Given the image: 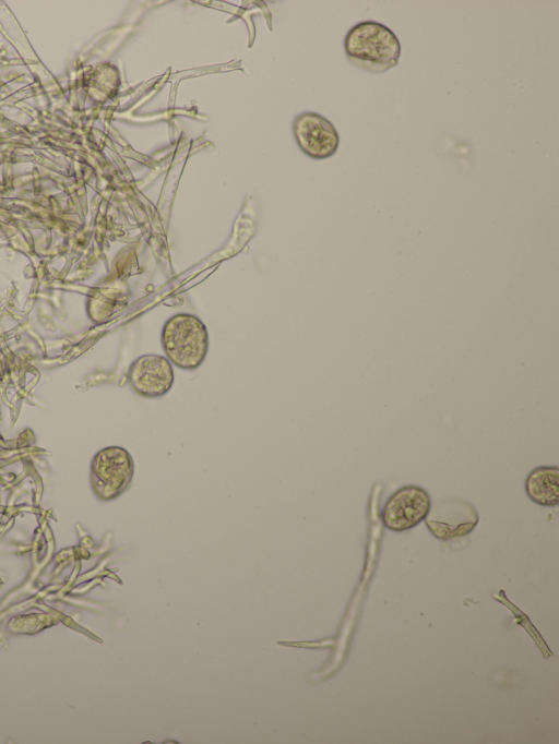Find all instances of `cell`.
Here are the masks:
<instances>
[{"label": "cell", "mask_w": 559, "mask_h": 744, "mask_svg": "<svg viewBox=\"0 0 559 744\" xmlns=\"http://www.w3.org/2000/svg\"><path fill=\"white\" fill-rule=\"evenodd\" d=\"M344 50L354 67L379 74L397 65L402 49L399 38L388 26L362 21L347 32Z\"/></svg>", "instance_id": "6da1fadb"}, {"label": "cell", "mask_w": 559, "mask_h": 744, "mask_svg": "<svg viewBox=\"0 0 559 744\" xmlns=\"http://www.w3.org/2000/svg\"><path fill=\"white\" fill-rule=\"evenodd\" d=\"M1 585H2V581H1V579H0V587H1Z\"/></svg>", "instance_id": "30bf717a"}, {"label": "cell", "mask_w": 559, "mask_h": 744, "mask_svg": "<svg viewBox=\"0 0 559 744\" xmlns=\"http://www.w3.org/2000/svg\"><path fill=\"white\" fill-rule=\"evenodd\" d=\"M525 491L530 500L542 506H557L559 503V468L539 466L533 469L525 480Z\"/></svg>", "instance_id": "ba28073f"}, {"label": "cell", "mask_w": 559, "mask_h": 744, "mask_svg": "<svg viewBox=\"0 0 559 744\" xmlns=\"http://www.w3.org/2000/svg\"><path fill=\"white\" fill-rule=\"evenodd\" d=\"M160 343L171 364L191 371L198 369L206 358L209 333L198 316L177 313L164 323Z\"/></svg>", "instance_id": "7a4b0ae2"}, {"label": "cell", "mask_w": 559, "mask_h": 744, "mask_svg": "<svg viewBox=\"0 0 559 744\" xmlns=\"http://www.w3.org/2000/svg\"><path fill=\"white\" fill-rule=\"evenodd\" d=\"M128 381L133 392L142 397H162L174 385L175 374L173 364L166 357L160 355H142L130 364Z\"/></svg>", "instance_id": "52a82bcc"}, {"label": "cell", "mask_w": 559, "mask_h": 744, "mask_svg": "<svg viewBox=\"0 0 559 744\" xmlns=\"http://www.w3.org/2000/svg\"><path fill=\"white\" fill-rule=\"evenodd\" d=\"M431 499L426 489L419 485H404L386 500L381 518L392 531H405L421 523L430 508Z\"/></svg>", "instance_id": "5b68a950"}, {"label": "cell", "mask_w": 559, "mask_h": 744, "mask_svg": "<svg viewBox=\"0 0 559 744\" xmlns=\"http://www.w3.org/2000/svg\"><path fill=\"white\" fill-rule=\"evenodd\" d=\"M53 617L46 613H33L19 615L9 623L11 632L20 634H34L51 626Z\"/></svg>", "instance_id": "9c48e42d"}, {"label": "cell", "mask_w": 559, "mask_h": 744, "mask_svg": "<svg viewBox=\"0 0 559 744\" xmlns=\"http://www.w3.org/2000/svg\"><path fill=\"white\" fill-rule=\"evenodd\" d=\"M293 132L301 152L313 159L333 156L340 145V135L334 124L313 111L298 115L293 123Z\"/></svg>", "instance_id": "8992f818"}, {"label": "cell", "mask_w": 559, "mask_h": 744, "mask_svg": "<svg viewBox=\"0 0 559 744\" xmlns=\"http://www.w3.org/2000/svg\"><path fill=\"white\" fill-rule=\"evenodd\" d=\"M134 460L121 446H107L98 451L90 467V483L97 499L111 501L130 487L134 477Z\"/></svg>", "instance_id": "3957f363"}, {"label": "cell", "mask_w": 559, "mask_h": 744, "mask_svg": "<svg viewBox=\"0 0 559 744\" xmlns=\"http://www.w3.org/2000/svg\"><path fill=\"white\" fill-rule=\"evenodd\" d=\"M424 520L433 537L447 541L471 533L479 516L472 503L459 497H445L431 503Z\"/></svg>", "instance_id": "277c9868"}]
</instances>
